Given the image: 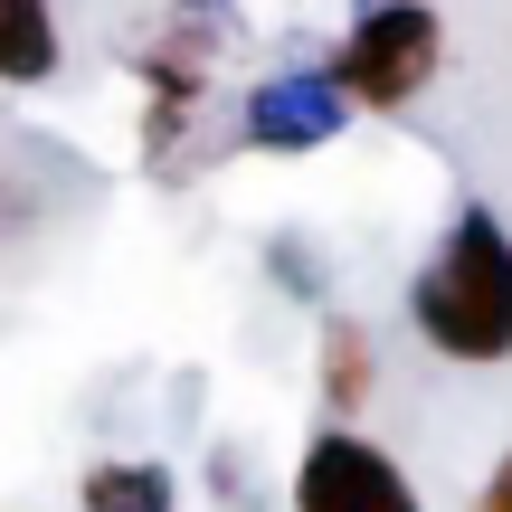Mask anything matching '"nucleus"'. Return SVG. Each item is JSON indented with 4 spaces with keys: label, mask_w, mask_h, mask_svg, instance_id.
I'll return each instance as SVG.
<instances>
[{
    "label": "nucleus",
    "mask_w": 512,
    "mask_h": 512,
    "mask_svg": "<svg viewBox=\"0 0 512 512\" xmlns=\"http://www.w3.org/2000/svg\"><path fill=\"white\" fill-rule=\"evenodd\" d=\"M408 313H418V342L446 361H512V228L494 209H465L446 228Z\"/></svg>",
    "instance_id": "nucleus-1"
},
{
    "label": "nucleus",
    "mask_w": 512,
    "mask_h": 512,
    "mask_svg": "<svg viewBox=\"0 0 512 512\" xmlns=\"http://www.w3.org/2000/svg\"><path fill=\"white\" fill-rule=\"evenodd\" d=\"M0 76H10V86L57 76V19H48V0H0Z\"/></svg>",
    "instance_id": "nucleus-5"
},
{
    "label": "nucleus",
    "mask_w": 512,
    "mask_h": 512,
    "mask_svg": "<svg viewBox=\"0 0 512 512\" xmlns=\"http://www.w3.org/2000/svg\"><path fill=\"white\" fill-rule=\"evenodd\" d=\"M437 57H446V19L427 10V0H380V10L351 29V48L332 57V86H342L351 105H370V114H399L408 95L437 76Z\"/></svg>",
    "instance_id": "nucleus-2"
},
{
    "label": "nucleus",
    "mask_w": 512,
    "mask_h": 512,
    "mask_svg": "<svg viewBox=\"0 0 512 512\" xmlns=\"http://www.w3.org/2000/svg\"><path fill=\"white\" fill-rule=\"evenodd\" d=\"M342 105H351L342 86H266L247 105V133L256 143H323V133L342 124Z\"/></svg>",
    "instance_id": "nucleus-4"
},
{
    "label": "nucleus",
    "mask_w": 512,
    "mask_h": 512,
    "mask_svg": "<svg viewBox=\"0 0 512 512\" xmlns=\"http://www.w3.org/2000/svg\"><path fill=\"white\" fill-rule=\"evenodd\" d=\"M86 512H171V475L162 465H95Z\"/></svg>",
    "instance_id": "nucleus-6"
},
{
    "label": "nucleus",
    "mask_w": 512,
    "mask_h": 512,
    "mask_svg": "<svg viewBox=\"0 0 512 512\" xmlns=\"http://www.w3.org/2000/svg\"><path fill=\"white\" fill-rule=\"evenodd\" d=\"M475 512H512V456L494 465V484H484V503H475Z\"/></svg>",
    "instance_id": "nucleus-8"
},
{
    "label": "nucleus",
    "mask_w": 512,
    "mask_h": 512,
    "mask_svg": "<svg viewBox=\"0 0 512 512\" xmlns=\"http://www.w3.org/2000/svg\"><path fill=\"white\" fill-rule=\"evenodd\" d=\"M323 399L342 408V418L370 399V332H361V323H332V332H323Z\"/></svg>",
    "instance_id": "nucleus-7"
},
{
    "label": "nucleus",
    "mask_w": 512,
    "mask_h": 512,
    "mask_svg": "<svg viewBox=\"0 0 512 512\" xmlns=\"http://www.w3.org/2000/svg\"><path fill=\"white\" fill-rule=\"evenodd\" d=\"M294 512H418V494H408V475L370 437L332 427V437H313L304 465H294Z\"/></svg>",
    "instance_id": "nucleus-3"
}]
</instances>
